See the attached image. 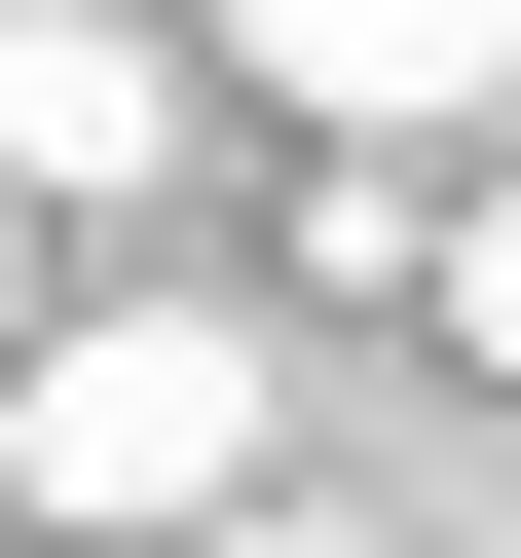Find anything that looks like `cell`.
Wrapping results in <instances>:
<instances>
[{"instance_id":"cell-3","label":"cell","mask_w":521,"mask_h":558,"mask_svg":"<svg viewBox=\"0 0 521 558\" xmlns=\"http://www.w3.org/2000/svg\"><path fill=\"white\" fill-rule=\"evenodd\" d=\"M186 149V38H149V0H0V186H38V223H112Z\"/></svg>"},{"instance_id":"cell-1","label":"cell","mask_w":521,"mask_h":558,"mask_svg":"<svg viewBox=\"0 0 521 558\" xmlns=\"http://www.w3.org/2000/svg\"><path fill=\"white\" fill-rule=\"evenodd\" d=\"M260 410H299V373H260V299H75L38 373H0V484L112 521V558H223V521H299V484H260Z\"/></svg>"},{"instance_id":"cell-2","label":"cell","mask_w":521,"mask_h":558,"mask_svg":"<svg viewBox=\"0 0 521 558\" xmlns=\"http://www.w3.org/2000/svg\"><path fill=\"white\" fill-rule=\"evenodd\" d=\"M223 75H260V112H336V149H447V112L521 75V0H223Z\"/></svg>"},{"instance_id":"cell-5","label":"cell","mask_w":521,"mask_h":558,"mask_svg":"<svg viewBox=\"0 0 521 558\" xmlns=\"http://www.w3.org/2000/svg\"><path fill=\"white\" fill-rule=\"evenodd\" d=\"M223 558H373V521H223Z\"/></svg>"},{"instance_id":"cell-4","label":"cell","mask_w":521,"mask_h":558,"mask_svg":"<svg viewBox=\"0 0 521 558\" xmlns=\"http://www.w3.org/2000/svg\"><path fill=\"white\" fill-rule=\"evenodd\" d=\"M410 299H447V373H521V186H484V223L410 260Z\"/></svg>"}]
</instances>
